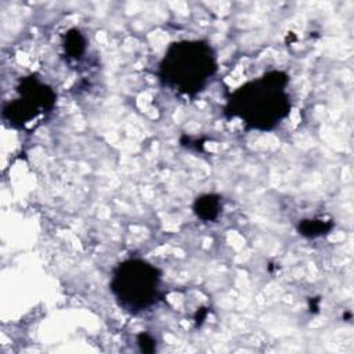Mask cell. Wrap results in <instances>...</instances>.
Returning <instances> with one entry per match:
<instances>
[{
  "label": "cell",
  "mask_w": 354,
  "mask_h": 354,
  "mask_svg": "<svg viewBox=\"0 0 354 354\" xmlns=\"http://www.w3.org/2000/svg\"><path fill=\"white\" fill-rule=\"evenodd\" d=\"M286 76L270 72L260 80L236 90L230 100L232 115L256 129H270L289 113V98L283 90Z\"/></svg>",
  "instance_id": "cell-1"
},
{
  "label": "cell",
  "mask_w": 354,
  "mask_h": 354,
  "mask_svg": "<svg viewBox=\"0 0 354 354\" xmlns=\"http://www.w3.org/2000/svg\"><path fill=\"white\" fill-rule=\"evenodd\" d=\"M86 47V41L84 37L82 36V33L77 29H72L66 33L65 36V50L69 54V57L77 58L83 54Z\"/></svg>",
  "instance_id": "cell-6"
},
{
  "label": "cell",
  "mask_w": 354,
  "mask_h": 354,
  "mask_svg": "<svg viewBox=\"0 0 354 354\" xmlns=\"http://www.w3.org/2000/svg\"><path fill=\"white\" fill-rule=\"evenodd\" d=\"M19 93L24 98L10 102L3 109L4 118L11 124L26 123L41 112L40 109L50 108L55 101L54 93L35 77L24 79L19 86Z\"/></svg>",
  "instance_id": "cell-4"
},
{
  "label": "cell",
  "mask_w": 354,
  "mask_h": 354,
  "mask_svg": "<svg viewBox=\"0 0 354 354\" xmlns=\"http://www.w3.org/2000/svg\"><path fill=\"white\" fill-rule=\"evenodd\" d=\"M330 228V223L322 221V220H303L299 225V231L301 235L314 238L319 236L325 232H328Z\"/></svg>",
  "instance_id": "cell-7"
},
{
  "label": "cell",
  "mask_w": 354,
  "mask_h": 354,
  "mask_svg": "<svg viewBox=\"0 0 354 354\" xmlns=\"http://www.w3.org/2000/svg\"><path fill=\"white\" fill-rule=\"evenodd\" d=\"M138 344H140L141 350L145 353H151L155 350V340L147 333H141L138 336Z\"/></svg>",
  "instance_id": "cell-8"
},
{
  "label": "cell",
  "mask_w": 354,
  "mask_h": 354,
  "mask_svg": "<svg viewBox=\"0 0 354 354\" xmlns=\"http://www.w3.org/2000/svg\"><path fill=\"white\" fill-rule=\"evenodd\" d=\"M194 212L199 218H202L205 221L214 220L220 212L218 196L207 194V195H202V196L196 198V201L194 203Z\"/></svg>",
  "instance_id": "cell-5"
},
{
  "label": "cell",
  "mask_w": 354,
  "mask_h": 354,
  "mask_svg": "<svg viewBox=\"0 0 354 354\" xmlns=\"http://www.w3.org/2000/svg\"><path fill=\"white\" fill-rule=\"evenodd\" d=\"M159 281L158 270L147 261L127 260L116 268L111 286L122 306L137 311L155 301Z\"/></svg>",
  "instance_id": "cell-3"
},
{
  "label": "cell",
  "mask_w": 354,
  "mask_h": 354,
  "mask_svg": "<svg viewBox=\"0 0 354 354\" xmlns=\"http://www.w3.org/2000/svg\"><path fill=\"white\" fill-rule=\"evenodd\" d=\"M216 69L209 46L202 41H180L170 46L160 71L165 82L187 94L199 91Z\"/></svg>",
  "instance_id": "cell-2"
}]
</instances>
